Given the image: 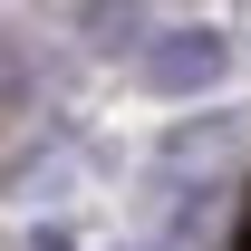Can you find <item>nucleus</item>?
Returning a JSON list of instances; mask_svg holds the SVG:
<instances>
[{
    "mask_svg": "<svg viewBox=\"0 0 251 251\" xmlns=\"http://www.w3.org/2000/svg\"><path fill=\"white\" fill-rule=\"evenodd\" d=\"M222 77H232V29H213V20L155 29L145 49H135V87L164 97V106H193V97H213Z\"/></svg>",
    "mask_w": 251,
    "mask_h": 251,
    "instance_id": "obj_1",
    "label": "nucleus"
},
{
    "mask_svg": "<svg viewBox=\"0 0 251 251\" xmlns=\"http://www.w3.org/2000/svg\"><path fill=\"white\" fill-rule=\"evenodd\" d=\"M242 106H213V116H193V126H174V135H164V164H203V155H222V145H232V135H242Z\"/></svg>",
    "mask_w": 251,
    "mask_h": 251,
    "instance_id": "obj_2",
    "label": "nucleus"
},
{
    "mask_svg": "<svg viewBox=\"0 0 251 251\" xmlns=\"http://www.w3.org/2000/svg\"><path fill=\"white\" fill-rule=\"evenodd\" d=\"M20 251H77V242H68L58 222H39V232H29V242H20Z\"/></svg>",
    "mask_w": 251,
    "mask_h": 251,
    "instance_id": "obj_3",
    "label": "nucleus"
},
{
    "mask_svg": "<svg viewBox=\"0 0 251 251\" xmlns=\"http://www.w3.org/2000/svg\"><path fill=\"white\" fill-rule=\"evenodd\" d=\"M232 251H251V193H242V222H232Z\"/></svg>",
    "mask_w": 251,
    "mask_h": 251,
    "instance_id": "obj_4",
    "label": "nucleus"
},
{
    "mask_svg": "<svg viewBox=\"0 0 251 251\" xmlns=\"http://www.w3.org/2000/svg\"><path fill=\"white\" fill-rule=\"evenodd\" d=\"M126 251H174V242H126Z\"/></svg>",
    "mask_w": 251,
    "mask_h": 251,
    "instance_id": "obj_5",
    "label": "nucleus"
}]
</instances>
